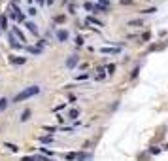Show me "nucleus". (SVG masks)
I'll use <instances>...</instances> for the list:
<instances>
[{"label":"nucleus","instance_id":"21","mask_svg":"<svg viewBox=\"0 0 168 161\" xmlns=\"http://www.w3.org/2000/svg\"><path fill=\"white\" fill-rule=\"evenodd\" d=\"M113 70H115V65H108V66H106V72H110V74H111Z\"/></svg>","mask_w":168,"mask_h":161},{"label":"nucleus","instance_id":"7","mask_svg":"<svg viewBox=\"0 0 168 161\" xmlns=\"http://www.w3.org/2000/svg\"><path fill=\"white\" fill-rule=\"evenodd\" d=\"M9 61H12L13 65H25L27 59H25V57H9Z\"/></svg>","mask_w":168,"mask_h":161},{"label":"nucleus","instance_id":"9","mask_svg":"<svg viewBox=\"0 0 168 161\" xmlns=\"http://www.w3.org/2000/svg\"><path fill=\"white\" fill-rule=\"evenodd\" d=\"M40 142H42V144H51V142H53V137H51V135H45V137H40Z\"/></svg>","mask_w":168,"mask_h":161},{"label":"nucleus","instance_id":"5","mask_svg":"<svg viewBox=\"0 0 168 161\" xmlns=\"http://www.w3.org/2000/svg\"><path fill=\"white\" fill-rule=\"evenodd\" d=\"M76 65H78V57H76V55L68 57V61H66V68H74Z\"/></svg>","mask_w":168,"mask_h":161},{"label":"nucleus","instance_id":"10","mask_svg":"<svg viewBox=\"0 0 168 161\" xmlns=\"http://www.w3.org/2000/svg\"><path fill=\"white\" fill-rule=\"evenodd\" d=\"M30 114H32V112H30L28 108H27V110H23V114H21V121H28V119H30Z\"/></svg>","mask_w":168,"mask_h":161},{"label":"nucleus","instance_id":"12","mask_svg":"<svg viewBox=\"0 0 168 161\" xmlns=\"http://www.w3.org/2000/svg\"><path fill=\"white\" fill-rule=\"evenodd\" d=\"M87 23L89 25H96V27H102V23H100L98 19H95V17H87Z\"/></svg>","mask_w":168,"mask_h":161},{"label":"nucleus","instance_id":"24","mask_svg":"<svg viewBox=\"0 0 168 161\" xmlns=\"http://www.w3.org/2000/svg\"><path fill=\"white\" fill-rule=\"evenodd\" d=\"M153 12H157V8H147V10H144V13H153Z\"/></svg>","mask_w":168,"mask_h":161},{"label":"nucleus","instance_id":"8","mask_svg":"<svg viewBox=\"0 0 168 161\" xmlns=\"http://www.w3.org/2000/svg\"><path fill=\"white\" fill-rule=\"evenodd\" d=\"M8 29V19L6 15H0V30H6Z\"/></svg>","mask_w":168,"mask_h":161},{"label":"nucleus","instance_id":"32","mask_svg":"<svg viewBox=\"0 0 168 161\" xmlns=\"http://www.w3.org/2000/svg\"><path fill=\"white\" fill-rule=\"evenodd\" d=\"M64 2H68V0H64Z\"/></svg>","mask_w":168,"mask_h":161},{"label":"nucleus","instance_id":"27","mask_svg":"<svg viewBox=\"0 0 168 161\" xmlns=\"http://www.w3.org/2000/svg\"><path fill=\"white\" fill-rule=\"evenodd\" d=\"M23 161H36V157H23Z\"/></svg>","mask_w":168,"mask_h":161},{"label":"nucleus","instance_id":"6","mask_svg":"<svg viewBox=\"0 0 168 161\" xmlns=\"http://www.w3.org/2000/svg\"><path fill=\"white\" fill-rule=\"evenodd\" d=\"M25 27L28 29V32H32V34H38V27H36V23H32V21H27V25Z\"/></svg>","mask_w":168,"mask_h":161},{"label":"nucleus","instance_id":"25","mask_svg":"<svg viewBox=\"0 0 168 161\" xmlns=\"http://www.w3.org/2000/svg\"><path fill=\"white\" fill-rule=\"evenodd\" d=\"M28 13H30V15H36V8L30 6V8H28Z\"/></svg>","mask_w":168,"mask_h":161},{"label":"nucleus","instance_id":"15","mask_svg":"<svg viewBox=\"0 0 168 161\" xmlns=\"http://www.w3.org/2000/svg\"><path fill=\"white\" fill-rule=\"evenodd\" d=\"M27 51H28V53H34V55H40V53H42V49H40V48H30V46L27 48Z\"/></svg>","mask_w":168,"mask_h":161},{"label":"nucleus","instance_id":"11","mask_svg":"<svg viewBox=\"0 0 168 161\" xmlns=\"http://www.w3.org/2000/svg\"><path fill=\"white\" fill-rule=\"evenodd\" d=\"M4 148H9V150L15 152V154L19 152V146H15V144H12V142H4Z\"/></svg>","mask_w":168,"mask_h":161},{"label":"nucleus","instance_id":"30","mask_svg":"<svg viewBox=\"0 0 168 161\" xmlns=\"http://www.w3.org/2000/svg\"><path fill=\"white\" fill-rule=\"evenodd\" d=\"M38 4H45V0H38Z\"/></svg>","mask_w":168,"mask_h":161},{"label":"nucleus","instance_id":"20","mask_svg":"<svg viewBox=\"0 0 168 161\" xmlns=\"http://www.w3.org/2000/svg\"><path fill=\"white\" fill-rule=\"evenodd\" d=\"M42 154L49 155V157H51V155H53V152H51V150H47V148H42Z\"/></svg>","mask_w":168,"mask_h":161},{"label":"nucleus","instance_id":"18","mask_svg":"<svg viewBox=\"0 0 168 161\" xmlns=\"http://www.w3.org/2000/svg\"><path fill=\"white\" fill-rule=\"evenodd\" d=\"M66 159H68V161H74V159H76V154H74V152L66 154Z\"/></svg>","mask_w":168,"mask_h":161},{"label":"nucleus","instance_id":"26","mask_svg":"<svg viewBox=\"0 0 168 161\" xmlns=\"http://www.w3.org/2000/svg\"><path fill=\"white\" fill-rule=\"evenodd\" d=\"M149 152H151V154H159V152H161V148H157V146H155V148H151Z\"/></svg>","mask_w":168,"mask_h":161},{"label":"nucleus","instance_id":"2","mask_svg":"<svg viewBox=\"0 0 168 161\" xmlns=\"http://www.w3.org/2000/svg\"><path fill=\"white\" fill-rule=\"evenodd\" d=\"M57 40H59V42H66V40H68V30L59 29L57 30Z\"/></svg>","mask_w":168,"mask_h":161},{"label":"nucleus","instance_id":"29","mask_svg":"<svg viewBox=\"0 0 168 161\" xmlns=\"http://www.w3.org/2000/svg\"><path fill=\"white\" fill-rule=\"evenodd\" d=\"M132 0H121V4H130Z\"/></svg>","mask_w":168,"mask_h":161},{"label":"nucleus","instance_id":"31","mask_svg":"<svg viewBox=\"0 0 168 161\" xmlns=\"http://www.w3.org/2000/svg\"><path fill=\"white\" fill-rule=\"evenodd\" d=\"M164 150H168V144H166V146H164Z\"/></svg>","mask_w":168,"mask_h":161},{"label":"nucleus","instance_id":"13","mask_svg":"<svg viewBox=\"0 0 168 161\" xmlns=\"http://www.w3.org/2000/svg\"><path fill=\"white\" fill-rule=\"evenodd\" d=\"M129 27H142V19H132V21H129Z\"/></svg>","mask_w":168,"mask_h":161},{"label":"nucleus","instance_id":"19","mask_svg":"<svg viewBox=\"0 0 168 161\" xmlns=\"http://www.w3.org/2000/svg\"><path fill=\"white\" fill-rule=\"evenodd\" d=\"M138 72H140V68H138V66H136V68H134V70H132V74H130V78H132V80H134V78H136V76H138Z\"/></svg>","mask_w":168,"mask_h":161},{"label":"nucleus","instance_id":"23","mask_svg":"<svg viewBox=\"0 0 168 161\" xmlns=\"http://www.w3.org/2000/svg\"><path fill=\"white\" fill-rule=\"evenodd\" d=\"M55 21H57V23H63V21H64V15H57V17H55Z\"/></svg>","mask_w":168,"mask_h":161},{"label":"nucleus","instance_id":"22","mask_svg":"<svg viewBox=\"0 0 168 161\" xmlns=\"http://www.w3.org/2000/svg\"><path fill=\"white\" fill-rule=\"evenodd\" d=\"M149 32H144V34H142V40H144V42H147V40H149Z\"/></svg>","mask_w":168,"mask_h":161},{"label":"nucleus","instance_id":"4","mask_svg":"<svg viewBox=\"0 0 168 161\" xmlns=\"http://www.w3.org/2000/svg\"><path fill=\"white\" fill-rule=\"evenodd\" d=\"M12 34L15 36V38H19L21 42H27V40H25V34L19 30V27H12Z\"/></svg>","mask_w":168,"mask_h":161},{"label":"nucleus","instance_id":"3","mask_svg":"<svg viewBox=\"0 0 168 161\" xmlns=\"http://www.w3.org/2000/svg\"><path fill=\"white\" fill-rule=\"evenodd\" d=\"M100 53H104V55H115V53H121V48H102L100 49Z\"/></svg>","mask_w":168,"mask_h":161},{"label":"nucleus","instance_id":"14","mask_svg":"<svg viewBox=\"0 0 168 161\" xmlns=\"http://www.w3.org/2000/svg\"><path fill=\"white\" fill-rule=\"evenodd\" d=\"M6 106H8V99H6V97H2V99H0V112L6 110Z\"/></svg>","mask_w":168,"mask_h":161},{"label":"nucleus","instance_id":"17","mask_svg":"<svg viewBox=\"0 0 168 161\" xmlns=\"http://www.w3.org/2000/svg\"><path fill=\"white\" fill-rule=\"evenodd\" d=\"M76 46H83V38H81L79 34L76 36Z\"/></svg>","mask_w":168,"mask_h":161},{"label":"nucleus","instance_id":"28","mask_svg":"<svg viewBox=\"0 0 168 161\" xmlns=\"http://www.w3.org/2000/svg\"><path fill=\"white\" fill-rule=\"evenodd\" d=\"M53 2H55V0H45V4H47V6H53Z\"/></svg>","mask_w":168,"mask_h":161},{"label":"nucleus","instance_id":"1","mask_svg":"<svg viewBox=\"0 0 168 161\" xmlns=\"http://www.w3.org/2000/svg\"><path fill=\"white\" fill-rule=\"evenodd\" d=\"M38 93H40V87L38 85H30V87H27V89H23L21 93H17L13 101L15 102H23V101H27V99H30V97L38 95Z\"/></svg>","mask_w":168,"mask_h":161},{"label":"nucleus","instance_id":"16","mask_svg":"<svg viewBox=\"0 0 168 161\" xmlns=\"http://www.w3.org/2000/svg\"><path fill=\"white\" fill-rule=\"evenodd\" d=\"M68 116H70V118H78V116H79V112L74 108V110H70V112H68Z\"/></svg>","mask_w":168,"mask_h":161}]
</instances>
